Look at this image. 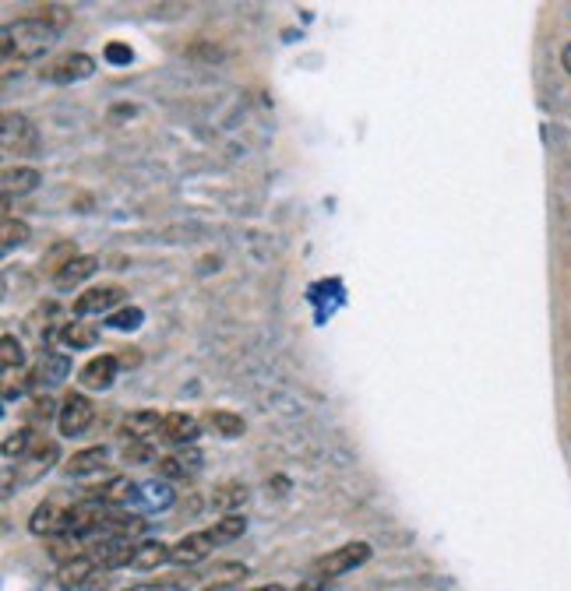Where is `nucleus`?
I'll use <instances>...</instances> for the list:
<instances>
[{"label": "nucleus", "instance_id": "f257e3e1", "mask_svg": "<svg viewBox=\"0 0 571 591\" xmlns=\"http://www.w3.org/2000/svg\"><path fill=\"white\" fill-rule=\"evenodd\" d=\"M60 32L43 22L40 14H32V19H19V22H8L0 29V54H4V78L14 75V64H32L46 57L49 49H54Z\"/></svg>", "mask_w": 571, "mask_h": 591}, {"label": "nucleus", "instance_id": "b1692460", "mask_svg": "<svg viewBox=\"0 0 571 591\" xmlns=\"http://www.w3.org/2000/svg\"><path fill=\"white\" fill-rule=\"evenodd\" d=\"M205 532L215 538V546L237 543V538L247 532V518H240V514H226V518H220V521H215V525H209Z\"/></svg>", "mask_w": 571, "mask_h": 591}, {"label": "nucleus", "instance_id": "20e7f679", "mask_svg": "<svg viewBox=\"0 0 571 591\" xmlns=\"http://www.w3.org/2000/svg\"><path fill=\"white\" fill-rule=\"evenodd\" d=\"M4 127H0V141H4V156H25V151H32L40 145V130L36 124L29 121L25 113H4V121H0Z\"/></svg>", "mask_w": 571, "mask_h": 591}, {"label": "nucleus", "instance_id": "423d86ee", "mask_svg": "<svg viewBox=\"0 0 571 591\" xmlns=\"http://www.w3.org/2000/svg\"><path fill=\"white\" fill-rule=\"evenodd\" d=\"M127 299V293L121 285H99V289H89L75 299V314L78 317H92V314H116V307Z\"/></svg>", "mask_w": 571, "mask_h": 591}, {"label": "nucleus", "instance_id": "a878e982", "mask_svg": "<svg viewBox=\"0 0 571 591\" xmlns=\"http://www.w3.org/2000/svg\"><path fill=\"white\" fill-rule=\"evenodd\" d=\"M0 236H4V253L8 250H14V247H25L29 240H32V229H29V223H22V218H11V215H4V229H0Z\"/></svg>", "mask_w": 571, "mask_h": 591}, {"label": "nucleus", "instance_id": "6ab92c4d", "mask_svg": "<svg viewBox=\"0 0 571 591\" xmlns=\"http://www.w3.org/2000/svg\"><path fill=\"white\" fill-rule=\"evenodd\" d=\"M247 486L244 482H223V486H215V493H212V507L215 511H223V514H237L240 507L247 503Z\"/></svg>", "mask_w": 571, "mask_h": 591}, {"label": "nucleus", "instance_id": "f704fd0d", "mask_svg": "<svg viewBox=\"0 0 571 591\" xmlns=\"http://www.w3.org/2000/svg\"><path fill=\"white\" fill-rule=\"evenodd\" d=\"M293 591H328V581H322V578H304Z\"/></svg>", "mask_w": 571, "mask_h": 591}, {"label": "nucleus", "instance_id": "5701e85b", "mask_svg": "<svg viewBox=\"0 0 571 591\" xmlns=\"http://www.w3.org/2000/svg\"><path fill=\"white\" fill-rule=\"evenodd\" d=\"M60 342H64L67 349H75V352L92 349V345L99 342V328H96V325H81V320H71V325L60 328Z\"/></svg>", "mask_w": 571, "mask_h": 591}, {"label": "nucleus", "instance_id": "6e6552de", "mask_svg": "<svg viewBox=\"0 0 571 591\" xmlns=\"http://www.w3.org/2000/svg\"><path fill=\"white\" fill-rule=\"evenodd\" d=\"M99 570H103V567H99V560H96L92 553L75 556V560H67V564L57 567V588H64V591H86V584L96 578Z\"/></svg>", "mask_w": 571, "mask_h": 591}, {"label": "nucleus", "instance_id": "9b49d317", "mask_svg": "<svg viewBox=\"0 0 571 591\" xmlns=\"http://www.w3.org/2000/svg\"><path fill=\"white\" fill-rule=\"evenodd\" d=\"M116 370H121L116 356H92L78 370V384L86 387V391H110L116 380Z\"/></svg>", "mask_w": 571, "mask_h": 591}, {"label": "nucleus", "instance_id": "1a4fd4ad", "mask_svg": "<svg viewBox=\"0 0 571 591\" xmlns=\"http://www.w3.org/2000/svg\"><path fill=\"white\" fill-rule=\"evenodd\" d=\"M215 549V538L201 529V532H191V535H183L180 543L170 549V564L177 567H194L201 560H209V553Z\"/></svg>", "mask_w": 571, "mask_h": 591}, {"label": "nucleus", "instance_id": "bb28decb", "mask_svg": "<svg viewBox=\"0 0 571 591\" xmlns=\"http://www.w3.org/2000/svg\"><path fill=\"white\" fill-rule=\"evenodd\" d=\"M138 497L148 503V507H170L173 503V489H170V482H145V486H138Z\"/></svg>", "mask_w": 571, "mask_h": 591}, {"label": "nucleus", "instance_id": "c756f323", "mask_svg": "<svg viewBox=\"0 0 571 591\" xmlns=\"http://www.w3.org/2000/svg\"><path fill=\"white\" fill-rule=\"evenodd\" d=\"M40 19H43V22H49V25H54V29L60 32L67 22H71V14H67L64 8H40Z\"/></svg>", "mask_w": 571, "mask_h": 591}, {"label": "nucleus", "instance_id": "4c0bfd02", "mask_svg": "<svg viewBox=\"0 0 571 591\" xmlns=\"http://www.w3.org/2000/svg\"><path fill=\"white\" fill-rule=\"evenodd\" d=\"M250 591H286L282 584H261V588H250Z\"/></svg>", "mask_w": 571, "mask_h": 591}, {"label": "nucleus", "instance_id": "dca6fc26", "mask_svg": "<svg viewBox=\"0 0 571 591\" xmlns=\"http://www.w3.org/2000/svg\"><path fill=\"white\" fill-rule=\"evenodd\" d=\"M0 183H4V197H14V194H32L43 183V173L36 166H8L4 177H0Z\"/></svg>", "mask_w": 571, "mask_h": 591}, {"label": "nucleus", "instance_id": "2f4dec72", "mask_svg": "<svg viewBox=\"0 0 571 591\" xmlns=\"http://www.w3.org/2000/svg\"><path fill=\"white\" fill-rule=\"evenodd\" d=\"M107 60H110V64H131V46L110 43V46H107Z\"/></svg>", "mask_w": 571, "mask_h": 591}, {"label": "nucleus", "instance_id": "4be33fe9", "mask_svg": "<svg viewBox=\"0 0 571 591\" xmlns=\"http://www.w3.org/2000/svg\"><path fill=\"white\" fill-rule=\"evenodd\" d=\"M170 549L166 543H138V549H134V570H159L163 564H170Z\"/></svg>", "mask_w": 571, "mask_h": 591}, {"label": "nucleus", "instance_id": "412c9836", "mask_svg": "<svg viewBox=\"0 0 571 591\" xmlns=\"http://www.w3.org/2000/svg\"><path fill=\"white\" fill-rule=\"evenodd\" d=\"M205 422H209V427L220 433V436H226V441H237V436H244V430H247L244 416L229 412V409H212V412L205 416Z\"/></svg>", "mask_w": 571, "mask_h": 591}, {"label": "nucleus", "instance_id": "72a5a7b5", "mask_svg": "<svg viewBox=\"0 0 571 591\" xmlns=\"http://www.w3.org/2000/svg\"><path fill=\"white\" fill-rule=\"evenodd\" d=\"M49 416H54V401H49V398L32 401V419H49Z\"/></svg>", "mask_w": 571, "mask_h": 591}, {"label": "nucleus", "instance_id": "0eeeda50", "mask_svg": "<svg viewBox=\"0 0 571 591\" xmlns=\"http://www.w3.org/2000/svg\"><path fill=\"white\" fill-rule=\"evenodd\" d=\"M163 419L156 409H138V412H131L124 416L121 422V436L131 444H148V441H159V430H163Z\"/></svg>", "mask_w": 571, "mask_h": 591}, {"label": "nucleus", "instance_id": "c85d7f7f", "mask_svg": "<svg viewBox=\"0 0 571 591\" xmlns=\"http://www.w3.org/2000/svg\"><path fill=\"white\" fill-rule=\"evenodd\" d=\"M156 468H159V476H163V479H188V476H191L188 462H183V458H173V454H170V458H159Z\"/></svg>", "mask_w": 571, "mask_h": 591}, {"label": "nucleus", "instance_id": "f03ea898", "mask_svg": "<svg viewBox=\"0 0 571 591\" xmlns=\"http://www.w3.org/2000/svg\"><path fill=\"white\" fill-rule=\"evenodd\" d=\"M371 543H346L339 549H328L322 560H314L311 567V578H322V581H332V578H343V573L363 567L371 560Z\"/></svg>", "mask_w": 571, "mask_h": 591}, {"label": "nucleus", "instance_id": "7ed1b4c3", "mask_svg": "<svg viewBox=\"0 0 571 591\" xmlns=\"http://www.w3.org/2000/svg\"><path fill=\"white\" fill-rule=\"evenodd\" d=\"M96 419V405L81 395V391H71L57 409V430L60 436H81Z\"/></svg>", "mask_w": 571, "mask_h": 591}, {"label": "nucleus", "instance_id": "7c9ffc66", "mask_svg": "<svg viewBox=\"0 0 571 591\" xmlns=\"http://www.w3.org/2000/svg\"><path fill=\"white\" fill-rule=\"evenodd\" d=\"M124 458L127 462H153L156 465V454H153V447H148V444H127L124 447Z\"/></svg>", "mask_w": 571, "mask_h": 591}, {"label": "nucleus", "instance_id": "39448f33", "mask_svg": "<svg viewBox=\"0 0 571 591\" xmlns=\"http://www.w3.org/2000/svg\"><path fill=\"white\" fill-rule=\"evenodd\" d=\"M43 81H54V84H71V81H86L96 75V60L89 54H64L54 64L43 67Z\"/></svg>", "mask_w": 571, "mask_h": 591}, {"label": "nucleus", "instance_id": "f8f14e48", "mask_svg": "<svg viewBox=\"0 0 571 591\" xmlns=\"http://www.w3.org/2000/svg\"><path fill=\"white\" fill-rule=\"evenodd\" d=\"M64 525H67V507H60L57 500L40 503L36 511H32V518H29V532L40 535V538L64 535Z\"/></svg>", "mask_w": 571, "mask_h": 591}, {"label": "nucleus", "instance_id": "2eb2a0df", "mask_svg": "<svg viewBox=\"0 0 571 591\" xmlns=\"http://www.w3.org/2000/svg\"><path fill=\"white\" fill-rule=\"evenodd\" d=\"M131 497H138V486H134L127 476H113V479H107L103 486H96V489H89V500H96V503H103V507H121V503H127Z\"/></svg>", "mask_w": 571, "mask_h": 591}, {"label": "nucleus", "instance_id": "ddd939ff", "mask_svg": "<svg viewBox=\"0 0 571 591\" xmlns=\"http://www.w3.org/2000/svg\"><path fill=\"white\" fill-rule=\"evenodd\" d=\"M96 272H99V258H96V253H78V258H71V261H67L60 272L54 275V285H57L60 293H71V289H78V285L86 282V279H92Z\"/></svg>", "mask_w": 571, "mask_h": 591}, {"label": "nucleus", "instance_id": "4468645a", "mask_svg": "<svg viewBox=\"0 0 571 591\" xmlns=\"http://www.w3.org/2000/svg\"><path fill=\"white\" fill-rule=\"evenodd\" d=\"M201 436V422L194 419V416H188V412H170L163 419V430H159V441L163 444H173V447H180V444H194Z\"/></svg>", "mask_w": 571, "mask_h": 591}, {"label": "nucleus", "instance_id": "aec40b11", "mask_svg": "<svg viewBox=\"0 0 571 591\" xmlns=\"http://www.w3.org/2000/svg\"><path fill=\"white\" fill-rule=\"evenodd\" d=\"M67 374H71V356H67V352H46L43 363H40L36 380H43V384L54 387V384H64Z\"/></svg>", "mask_w": 571, "mask_h": 591}, {"label": "nucleus", "instance_id": "473e14b6", "mask_svg": "<svg viewBox=\"0 0 571 591\" xmlns=\"http://www.w3.org/2000/svg\"><path fill=\"white\" fill-rule=\"evenodd\" d=\"M116 363H121L124 370L142 366V352H138V349H121V356H116Z\"/></svg>", "mask_w": 571, "mask_h": 591}, {"label": "nucleus", "instance_id": "a211bd4d", "mask_svg": "<svg viewBox=\"0 0 571 591\" xmlns=\"http://www.w3.org/2000/svg\"><path fill=\"white\" fill-rule=\"evenodd\" d=\"M36 444H40V436H36V430L32 427H19V430H11L8 436H4V462H25L32 451H36Z\"/></svg>", "mask_w": 571, "mask_h": 591}, {"label": "nucleus", "instance_id": "9d476101", "mask_svg": "<svg viewBox=\"0 0 571 591\" xmlns=\"http://www.w3.org/2000/svg\"><path fill=\"white\" fill-rule=\"evenodd\" d=\"M57 458H60L57 441H46V436H40L36 451H32L29 458L19 465V482H40V479L46 476V471L57 465Z\"/></svg>", "mask_w": 571, "mask_h": 591}, {"label": "nucleus", "instance_id": "e433bc0d", "mask_svg": "<svg viewBox=\"0 0 571 591\" xmlns=\"http://www.w3.org/2000/svg\"><path fill=\"white\" fill-rule=\"evenodd\" d=\"M124 591H166V588H159V584H131Z\"/></svg>", "mask_w": 571, "mask_h": 591}, {"label": "nucleus", "instance_id": "cd10ccee", "mask_svg": "<svg viewBox=\"0 0 571 591\" xmlns=\"http://www.w3.org/2000/svg\"><path fill=\"white\" fill-rule=\"evenodd\" d=\"M142 320H145V314H142L138 307H124V310L110 314L107 325L116 328V331H134V328H142Z\"/></svg>", "mask_w": 571, "mask_h": 591}, {"label": "nucleus", "instance_id": "393cba45", "mask_svg": "<svg viewBox=\"0 0 571 591\" xmlns=\"http://www.w3.org/2000/svg\"><path fill=\"white\" fill-rule=\"evenodd\" d=\"M0 366H4V374H14V370L25 366V349L14 334L0 338Z\"/></svg>", "mask_w": 571, "mask_h": 591}, {"label": "nucleus", "instance_id": "f3484780", "mask_svg": "<svg viewBox=\"0 0 571 591\" xmlns=\"http://www.w3.org/2000/svg\"><path fill=\"white\" fill-rule=\"evenodd\" d=\"M110 458V451L107 447H86V451H75L71 458H67L64 471L67 476H75V479H86V476H96V471H103Z\"/></svg>", "mask_w": 571, "mask_h": 591}, {"label": "nucleus", "instance_id": "c9c22d12", "mask_svg": "<svg viewBox=\"0 0 571 591\" xmlns=\"http://www.w3.org/2000/svg\"><path fill=\"white\" fill-rule=\"evenodd\" d=\"M561 67H564V71L571 75V43H568V46L561 49Z\"/></svg>", "mask_w": 571, "mask_h": 591}]
</instances>
